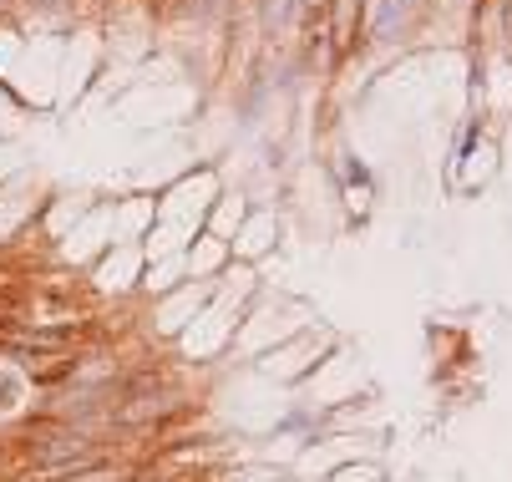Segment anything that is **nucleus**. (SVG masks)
<instances>
[{"label": "nucleus", "mask_w": 512, "mask_h": 482, "mask_svg": "<svg viewBox=\"0 0 512 482\" xmlns=\"http://www.w3.org/2000/svg\"><path fill=\"white\" fill-rule=\"evenodd\" d=\"M142 6H148V16H153V21H168V16H178V11H183V0H142Z\"/></svg>", "instance_id": "obj_1"}]
</instances>
